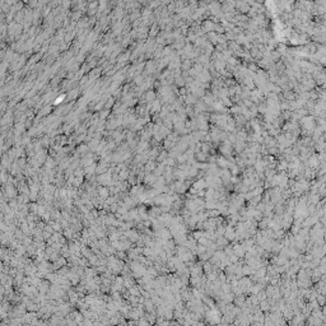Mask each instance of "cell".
<instances>
[{"mask_svg":"<svg viewBox=\"0 0 326 326\" xmlns=\"http://www.w3.org/2000/svg\"><path fill=\"white\" fill-rule=\"evenodd\" d=\"M316 302L319 303V306H325L326 305V296L319 293L317 297H316Z\"/></svg>","mask_w":326,"mask_h":326,"instance_id":"6da1fadb","label":"cell"}]
</instances>
